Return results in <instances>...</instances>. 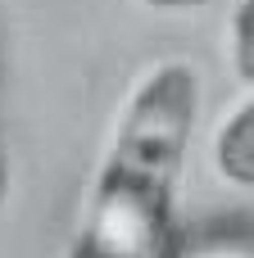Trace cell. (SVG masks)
I'll use <instances>...</instances> for the list:
<instances>
[{
  "label": "cell",
  "instance_id": "1",
  "mask_svg": "<svg viewBox=\"0 0 254 258\" xmlns=\"http://www.w3.org/2000/svg\"><path fill=\"white\" fill-rule=\"evenodd\" d=\"M195 109L200 77L186 59H164L132 86L86 186L68 258H182L177 200Z\"/></svg>",
  "mask_w": 254,
  "mask_h": 258
},
{
  "label": "cell",
  "instance_id": "2",
  "mask_svg": "<svg viewBox=\"0 0 254 258\" xmlns=\"http://www.w3.org/2000/svg\"><path fill=\"white\" fill-rule=\"evenodd\" d=\"M214 163L232 186H241V190L254 186V104H250V95L223 118L218 136H214Z\"/></svg>",
  "mask_w": 254,
  "mask_h": 258
},
{
  "label": "cell",
  "instance_id": "3",
  "mask_svg": "<svg viewBox=\"0 0 254 258\" xmlns=\"http://www.w3.org/2000/svg\"><path fill=\"white\" fill-rule=\"evenodd\" d=\"M232 68L241 77V86H250L254 77V0H241L232 14Z\"/></svg>",
  "mask_w": 254,
  "mask_h": 258
},
{
  "label": "cell",
  "instance_id": "4",
  "mask_svg": "<svg viewBox=\"0 0 254 258\" xmlns=\"http://www.w3.org/2000/svg\"><path fill=\"white\" fill-rule=\"evenodd\" d=\"M145 9H159V14H182V9H205V5H218V0H141Z\"/></svg>",
  "mask_w": 254,
  "mask_h": 258
},
{
  "label": "cell",
  "instance_id": "5",
  "mask_svg": "<svg viewBox=\"0 0 254 258\" xmlns=\"http://www.w3.org/2000/svg\"><path fill=\"white\" fill-rule=\"evenodd\" d=\"M9 200V145H5V122H0V209Z\"/></svg>",
  "mask_w": 254,
  "mask_h": 258
}]
</instances>
